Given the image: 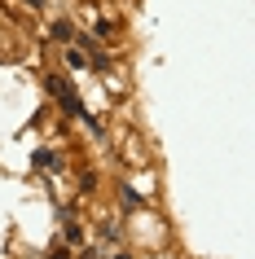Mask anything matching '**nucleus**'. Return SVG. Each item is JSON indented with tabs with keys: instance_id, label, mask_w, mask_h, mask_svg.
<instances>
[{
	"instance_id": "nucleus-1",
	"label": "nucleus",
	"mask_w": 255,
	"mask_h": 259,
	"mask_svg": "<svg viewBox=\"0 0 255 259\" xmlns=\"http://www.w3.org/2000/svg\"><path fill=\"white\" fill-rule=\"evenodd\" d=\"M49 93H53V97H57V101H62V106H66V110H70V114H75V119H84V123H88V127H97V123H93V119H88V114H84V106H80V97L70 93V83H66V79H62V75H49Z\"/></svg>"
},
{
	"instance_id": "nucleus-2",
	"label": "nucleus",
	"mask_w": 255,
	"mask_h": 259,
	"mask_svg": "<svg viewBox=\"0 0 255 259\" xmlns=\"http://www.w3.org/2000/svg\"><path fill=\"white\" fill-rule=\"evenodd\" d=\"M115 259H128V255H115Z\"/></svg>"
},
{
	"instance_id": "nucleus-3",
	"label": "nucleus",
	"mask_w": 255,
	"mask_h": 259,
	"mask_svg": "<svg viewBox=\"0 0 255 259\" xmlns=\"http://www.w3.org/2000/svg\"><path fill=\"white\" fill-rule=\"evenodd\" d=\"M31 5H40V0H31Z\"/></svg>"
}]
</instances>
